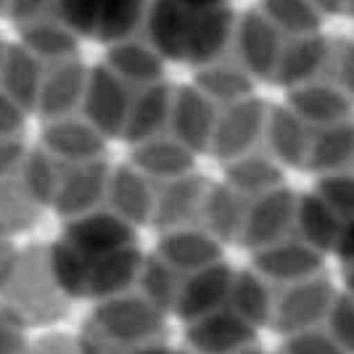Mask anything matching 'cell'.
<instances>
[{
    "instance_id": "4fadbf2b",
    "label": "cell",
    "mask_w": 354,
    "mask_h": 354,
    "mask_svg": "<svg viewBox=\"0 0 354 354\" xmlns=\"http://www.w3.org/2000/svg\"><path fill=\"white\" fill-rule=\"evenodd\" d=\"M16 246H14V238L8 236H0V283L3 278L8 275V270L14 265V257H16Z\"/></svg>"
},
{
    "instance_id": "30bf717a",
    "label": "cell",
    "mask_w": 354,
    "mask_h": 354,
    "mask_svg": "<svg viewBox=\"0 0 354 354\" xmlns=\"http://www.w3.org/2000/svg\"><path fill=\"white\" fill-rule=\"evenodd\" d=\"M27 354H85L77 336L69 333H45L40 339L30 341Z\"/></svg>"
},
{
    "instance_id": "52a82bcc",
    "label": "cell",
    "mask_w": 354,
    "mask_h": 354,
    "mask_svg": "<svg viewBox=\"0 0 354 354\" xmlns=\"http://www.w3.org/2000/svg\"><path fill=\"white\" fill-rule=\"evenodd\" d=\"M156 198H159V185L143 175L135 164L111 169L104 207H109L122 220H127L135 227L148 225L156 212Z\"/></svg>"
},
{
    "instance_id": "9c48e42d",
    "label": "cell",
    "mask_w": 354,
    "mask_h": 354,
    "mask_svg": "<svg viewBox=\"0 0 354 354\" xmlns=\"http://www.w3.org/2000/svg\"><path fill=\"white\" fill-rule=\"evenodd\" d=\"M27 325L0 301V354H27Z\"/></svg>"
},
{
    "instance_id": "6da1fadb",
    "label": "cell",
    "mask_w": 354,
    "mask_h": 354,
    "mask_svg": "<svg viewBox=\"0 0 354 354\" xmlns=\"http://www.w3.org/2000/svg\"><path fill=\"white\" fill-rule=\"evenodd\" d=\"M143 259L138 227L109 207L64 220L59 238L50 243L53 272L64 291L74 301L90 304L138 288Z\"/></svg>"
},
{
    "instance_id": "ba28073f",
    "label": "cell",
    "mask_w": 354,
    "mask_h": 354,
    "mask_svg": "<svg viewBox=\"0 0 354 354\" xmlns=\"http://www.w3.org/2000/svg\"><path fill=\"white\" fill-rule=\"evenodd\" d=\"M64 14L77 30L95 40H111L133 27L140 0H61Z\"/></svg>"
},
{
    "instance_id": "8fae6325",
    "label": "cell",
    "mask_w": 354,
    "mask_h": 354,
    "mask_svg": "<svg viewBox=\"0 0 354 354\" xmlns=\"http://www.w3.org/2000/svg\"><path fill=\"white\" fill-rule=\"evenodd\" d=\"M24 153H27V148H24V135L0 133V172L21 162Z\"/></svg>"
},
{
    "instance_id": "7c38bea8",
    "label": "cell",
    "mask_w": 354,
    "mask_h": 354,
    "mask_svg": "<svg viewBox=\"0 0 354 354\" xmlns=\"http://www.w3.org/2000/svg\"><path fill=\"white\" fill-rule=\"evenodd\" d=\"M278 354H339V352H336L333 344H325V341H320V339L294 336Z\"/></svg>"
},
{
    "instance_id": "7a4b0ae2",
    "label": "cell",
    "mask_w": 354,
    "mask_h": 354,
    "mask_svg": "<svg viewBox=\"0 0 354 354\" xmlns=\"http://www.w3.org/2000/svg\"><path fill=\"white\" fill-rule=\"evenodd\" d=\"M236 272L222 259L220 241L204 230L162 233L148 251L138 288L188 325L230 304Z\"/></svg>"
},
{
    "instance_id": "5bb4252c",
    "label": "cell",
    "mask_w": 354,
    "mask_h": 354,
    "mask_svg": "<svg viewBox=\"0 0 354 354\" xmlns=\"http://www.w3.org/2000/svg\"><path fill=\"white\" fill-rule=\"evenodd\" d=\"M162 354H191V352H188V349H169V346H167Z\"/></svg>"
},
{
    "instance_id": "5b68a950",
    "label": "cell",
    "mask_w": 354,
    "mask_h": 354,
    "mask_svg": "<svg viewBox=\"0 0 354 354\" xmlns=\"http://www.w3.org/2000/svg\"><path fill=\"white\" fill-rule=\"evenodd\" d=\"M0 301L27 330H40L66 320L74 299L59 283L50 262V243H30L16 251L14 265L0 283Z\"/></svg>"
},
{
    "instance_id": "277c9868",
    "label": "cell",
    "mask_w": 354,
    "mask_h": 354,
    "mask_svg": "<svg viewBox=\"0 0 354 354\" xmlns=\"http://www.w3.org/2000/svg\"><path fill=\"white\" fill-rule=\"evenodd\" d=\"M24 172L45 209H53L61 220L80 217L90 209L104 207L111 167L104 159H64L43 146L27 151Z\"/></svg>"
},
{
    "instance_id": "3957f363",
    "label": "cell",
    "mask_w": 354,
    "mask_h": 354,
    "mask_svg": "<svg viewBox=\"0 0 354 354\" xmlns=\"http://www.w3.org/2000/svg\"><path fill=\"white\" fill-rule=\"evenodd\" d=\"M77 339L85 354H162L169 341L167 312L133 288L93 304Z\"/></svg>"
},
{
    "instance_id": "8992f818",
    "label": "cell",
    "mask_w": 354,
    "mask_h": 354,
    "mask_svg": "<svg viewBox=\"0 0 354 354\" xmlns=\"http://www.w3.org/2000/svg\"><path fill=\"white\" fill-rule=\"evenodd\" d=\"M43 214L45 204L37 198L30 177L24 172V159L3 169L0 172V236H21L43 220Z\"/></svg>"
}]
</instances>
